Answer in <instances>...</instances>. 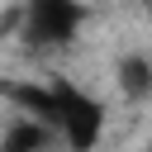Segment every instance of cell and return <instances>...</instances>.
<instances>
[{
  "label": "cell",
  "mask_w": 152,
  "mask_h": 152,
  "mask_svg": "<svg viewBox=\"0 0 152 152\" xmlns=\"http://www.w3.org/2000/svg\"><path fill=\"white\" fill-rule=\"evenodd\" d=\"M5 95L19 100L28 119L62 133L76 152H90L100 142V133H104V104L90 90H81L76 81H66V76H52L48 86H33V81L28 86H5Z\"/></svg>",
  "instance_id": "obj_1"
},
{
  "label": "cell",
  "mask_w": 152,
  "mask_h": 152,
  "mask_svg": "<svg viewBox=\"0 0 152 152\" xmlns=\"http://www.w3.org/2000/svg\"><path fill=\"white\" fill-rule=\"evenodd\" d=\"M114 76H119V86H124L128 100H147V95H152V57L128 52V57H119Z\"/></svg>",
  "instance_id": "obj_3"
},
{
  "label": "cell",
  "mask_w": 152,
  "mask_h": 152,
  "mask_svg": "<svg viewBox=\"0 0 152 152\" xmlns=\"http://www.w3.org/2000/svg\"><path fill=\"white\" fill-rule=\"evenodd\" d=\"M0 152H28V147H5V142H0Z\"/></svg>",
  "instance_id": "obj_4"
},
{
  "label": "cell",
  "mask_w": 152,
  "mask_h": 152,
  "mask_svg": "<svg viewBox=\"0 0 152 152\" xmlns=\"http://www.w3.org/2000/svg\"><path fill=\"white\" fill-rule=\"evenodd\" d=\"M81 24H86L81 0H24L19 10V38L28 48H66L76 43Z\"/></svg>",
  "instance_id": "obj_2"
}]
</instances>
